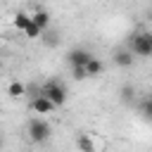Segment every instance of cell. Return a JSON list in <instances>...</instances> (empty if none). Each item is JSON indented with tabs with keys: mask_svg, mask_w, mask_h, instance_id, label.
Returning a JSON list of instances; mask_svg holds the SVG:
<instances>
[{
	"mask_svg": "<svg viewBox=\"0 0 152 152\" xmlns=\"http://www.w3.org/2000/svg\"><path fill=\"white\" fill-rule=\"evenodd\" d=\"M21 33H24L26 38H31V40H33V38H40V33H43V31H40V28H38V26H36L33 21H28V26H26V28H24Z\"/></svg>",
	"mask_w": 152,
	"mask_h": 152,
	"instance_id": "obj_12",
	"label": "cell"
},
{
	"mask_svg": "<svg viewBox=\"0 0 152 152\" xmlns=\"http://www.w3.org/2000/svg\"><path fill=\"white\" fill-rule=\"evenodd\" d=\"M31 109H33L36 114L45 116V114H52V112H55L57 107H55V104H52V102H50V100H48L45 95H40V93H38V95H36V97L31 100Z\"/></svg>",
	"mask_w": 152,
	"mask_h": 152,
	"instance_id": "obj_4",
	"label": "cell"
},
{
	"mask_svg": "<svg viewBox=\"0 0 152 152\" xmlns=\"http://www.w3.org/2000/svg\"><path fill=\"white\" fill-rule=\"evenodd\" d=\"M83 69H86V76H88V78H95V76H100V74L104 71V62L97 59V57L93 55V57L83 64Z\"/></svg>",
	"mask_w": 152,
	"mask_h": 152,
	"instance_id": "obj_7",
	"label": "cell"
},
{
	"mask_svg": "<svg viewBox=\"0 0 152 152\" xmlns=\"http://www.w3.org/2000/svg\"><path fill=\"white\" fill-rule=\"evenodd\" d=\"M133 59H135V55H133L128 48H121V50H116V52H114V64H116V66H121V69L133 66Z\"/></svg>",
	"mask_w": 152,
	"mask_h": 152,
	"instance_id": "obj_6",
	"label": "cell"
},
{
	"mask_svg": "<svg viewBox=\"0 0 152 152\" xmlns=\"http://www.w3.org/2000/svg\"><path fill=\"white\" fill-rule=\"evenodd\" d=\"M31 21H33L40 31H45V28L50 26V12H45V10H36V12L31 14Z\"/></svg>",
	"mask_w": 152,
	"mask_h": 152,
	"instance_id": "obj_8",
	"label": "cell"
},
{
	"mask_svg": "<svg viewBox=\"0 0 152 152\" xmlns=\"http://www.w3.org/2000/svg\"><path fill=\"white\" fill-rule=\"evenodd\" d=\"M133 97H135V88L128 83V86H124L121 88V100L124 102H133Z\"/></svg>",
	"mask_w": 152,
	"mask_h": 152,
	"instance_id": "obj_13",
	"label": "cell"
},
{
	"mask_svg": "<svg viewBox=\"0 0 152 152\" xmlns=\"http://www.w3.org/2000/svg\"><path fill=\"white\" fill-rule=\"evenodd\" d=\"M28 21H31V14H26V12H17L14 14V28L17 31H24L28 26Z\"/></svg>",
	"mask_w": 152,
	"mask_h": 152,
	"instance_id": "obj_11",
	"label": "cell"
},
{
	"mask_svg": "<svg viewBox=\"0 0 152 152\" xmlns=\"http://www.w3.org/2000/svg\"><path fill=\"white\" fill-rule=\"evenodd\" d=\"M40 36H45V38H43V43H45V45H50V48L59 43V36H57V33H48V28H45Z\"/></svg>",
	"mask_w": 152,
	"mask_h": 152,
	"instance_id": "obj_14",
	"label": "cell"
},
{
	"mask_svg": "<svg viewBox=\"0 0 152 152\" xmlns=\"http://www.w3.org/2000/svg\"><path fill=\"white\" fill-rule=\"evenodd\" d=\"M76 147L83 150V152H95V140H90L88 133H81V135L76 138Z\"/></svg>",
	"mask_w": 152,
	"mask_h": 152,
	"instance_id": "obj_9",
	"label": "cell"
},
{
	"mask_svg": "<svg viewBox=\"0 0 152 152\" xmlns=\"http://www.w3.org/2000/svg\"><path fill=\"white\" fill-rule=\"evenodd\" d=\"M0 71H2V62H0Z\"/></svg>",
	"mask_w": 152,
	"mask_h": 152,
	"instance_id": "obj_17",
	"label": "cell"
},
{
	"mask_svg": "<svg viewBox=\"0 0 152 152\" xmlns=\"http://www.w3.org/2000/svg\"><path fill=\"white\" fill-rule=\"evenodd\" d=\"M7 95L14 97V100H17V97H24V95H26V86H24L21 81H12V83L7 86Z\"/></svg>",
	"mask_w": 152,
	"mask_h": 152,
	"instance_id": "obj_10",
	"label": "cell"
},
{
	"mask_svg": "<svg viewBox=\"0 0 152 152\" xmlns=\"http://www.w3.org/2000/svg\"><path fill=\"white\" fill-rule=\"evenodd\" d=\"M26 133H28V140H33V142H45V140L50 138V133H52V126L38 114V116H33V119L26 124Z\"/></svg>",
	"mask_w": 152,
	"mask_h": 152,
	"instance_id": "obj_2",
	"label": "cell"
},
{
	"mask_svg": "<svg viewBox=\"0 0 152 152\" xmlns=\"http://www.w3.org/2000/svg\"><path fill=\"white\" fill-rule=\"evenodd\" d=\"M128 50H131L135 57H150V55H152V33L140 31V33L131 36V40H128Z\"/></svg>",
	"mask_w": 152,
	"mask_h": 152,
	"instance_id": "obj_3",
	"label": "cell"
},
{
	"mask_svg": "<svg viewBox=\"0 0 152 152\" xmlns=\"http://www.w3.org/2000/svg\"><path fill=\"white\" fill-rule=\"evenodd\" d=\"M40 95H45L55 107H62V104L66 102V88H64V83H62L59 78L45 81V86L40 88Z\"/></svg>",
	"mask_w": 152,
	"mask_h": 152,
	"instance_id": "obj_1",
	"label": "cell"
},
{
	"mask_svg": "<svg viewBox=\"0 0 152 152\" xmlns=\"http://www.w3.org/2000/svg\"><path fill=\"white\" fill-rule=\"evenodd\" d=\"M71 76L76 78V81H86L88 76H86V69L83 66H71Z\"/></svg>",
	"mask_w": 152,
	"mask_h": 152,
	"instance_id": "obj_15",
	"label": "cell"
},
{
	"mask_svg": "<svg viewBox=\"0 0 152 152\" xmlns=\"http://www.w3.org/2000/svg\"><path fill=\"white\" fill-rule=\"evenodd\" d=\"M90 57H93V52L86 50V48H74V50H69V55H66V59H69L71 66H83Z\"/></svg>",
	"mask_w": 152,
	"mask_h": 152,
	"instance_id": "obj_5",
	"label": "cell"
},
{
	"mask_svg": "<svg viewBox=\"0 0 152 152\" xmlns=\"http://www.w3.org/2000/svg\"><path fill=\"white\" fill-rule=\"evenodd\" d=\"M140 109H142V116H145V119H147V116H150V114H152V102H150V100H145V102H142V107H140Z\"/></svg>",
	"mask_w": 152,
	"mask_h": 152,
	"instance_id": "obj_16",
	"label": "cell"
}]
</instances>
